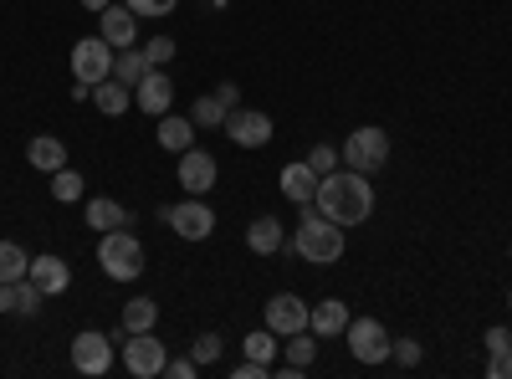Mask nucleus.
<instances>
[{"mask_svg": "<svg viewBox=\"0 0 512 379\" xmlns=\"http://www.w3.org/2000/svg\"><path fill=\"white\" fill-rule=\"evenodd\" d=\"M144 57H149V67L175 62V36H154V41H144Z\"/></svg>", "mask_w": 512, "mask_h": 379, "instance_id": "33", "label": "nucleus"}, {"mask_svg": "<svg viewBox=\"0 0 512 379\" xmlns=\"http://www.w3.org/2000/svg\"><path fill=\"white\" fill-rule=\"evenodd\" d=\"M82 6H88V11H103V6H113V0H82Z\"/></svg>", "mask_w": 512, "mask_h": 379, "instance_id": "40", "label": "nucleus"}, {"mask_svg": "<svg viewBox=\"0 0 512 379\" xmlns=\"http://www.w3.org/2000/svg\"><path fill=\"white\" fill-rule=\"evenodd\" d=\"M164 364H169V349L154 339V328L128 333V339H123V369L134 374V379H159Z\"/></svg>", "mask_w": 512, "mask_h": 379, "instance_id": "5", "label": "nucleus"}, {"mask_svg": "<svg viewBox=\"0 0 512 379\" xmlns=\"http://www.w3.org/2000/svg\"><path fill=\"white\" fill-rule=\"evenodd\" d=\"M31 272V257L16 246V241H0V282H21Z\"/></svg>", "mask_w": 512, "mask_h": 379, "instance_id": "27", "label": "nucleus"}, {"mask_svg": "<svg viewBox=\"0 0 512 379\" xmlns=\"http://www.w3.org/2000/svg\"><path fill=\"white\" fill-rule=\"evenodd\" d=\"M144 77H149V57H144L139 47L113 52V82H123V88H139Z\"/></svg>", "mask_w": 512, "mask_h": 379, "instance_id": "23", "label": "nucleus"}, {"mask_svg": "<svg viewBox=\"0 0 512 379\" xmlns=\"http://www.w3.org/2000/svg\"><path fill=\"white\" fill-rule=\"evenodd\" d=\"M159 323V303H149V298H134L123 308V328L128 333H144V328H154Z\"/></svg>", "mask_w": 512, "mask_h": 379, "instance_id": "28", "label": "nucleus"}, {"mask_svg": "<svg viewBox=\"0 0 512 379\" xmlns=\"http://www.w3.org/2000/svg\"><path fill=\"white\" fill-rule=\"evenodd\" d=\"M98 36L108 41L113 52L134 47V36H139V16L128 11V6H103V11H98Z\"/></svg>", "mask_w": 512, "mask_h": 379, "instance_id": "14", "label": "nucleus"}, {"mask_svg": "<svg viewBox=\"0 0 512 379\" xmlns=\"http://www.w3.org/2000/svg\"><path fill=\"white\" fill-rule=\"evenodd\" d=\"M154 139H159V149H169V154L195 149V118H190V113H164Z\"/></svg>", "mask_w": 512, "mask_h": 379, "instance_id": "17", "label": "nucleus"}, {"mask_svg": "<svg viewBox=\"0 0 512 379\" xmlns=\"http://www.w3.org/2000/svg\"><path fill=\"white\" fill-rule=\"evenodd\" d=\"M277 333L272 328H262V333H246V359H256V364H272L277 359Z\"/></svg>", "mask_w": 512, "mask_h": 379, "instance_id": "29", "label": "nucleus"}, {"mask_svg": "<svg viewBox=\"0 0 512 379\" xmlns=\"http://www.w3.org/2000/svg\"><path fill=\"white\" fill-rule=\"evenodd\" d=\"M134 108L149 113V118H164L169 108H175V82H169L164 67H149V77L134 88Z\"/></svg>", "mask_w": 512, "mask_h": 379, "instance_id": "12", "label": "nucleus"}, {"mask_svg": "<svg viewBox=\"0 0 512 379\" xmlns=\"http://www.w3.org/2000/svg\"><path fill=\"white\" fill-rule=\"evenodd\" d=\"M26 159H31V170L57 175V170H67V144H62L57 134H36V139L26 144Z\"/></svg>", "mask_w": 512, "mask_h": 379, "instance_id": "18", "label": "nucleus"}, {"mask_svg": "<svg viewBox=\"0 0 512 379\" xmlns=\"http://www.w3.org/2000/svg\"><path fill=\"white\" fill-rule=\"evenodd\" d=\"M52 200H62V205L82 200V175L72 170V164H67V170H57V175H52Z\"/></svg>", "mask_w": 512, "mask_h": 379, "instance_id": "30", "label": "nucleus"}, {"mask_svg": "<svg viewBox=\"0 0 512 379\" xmlns=\"http://www.w3.org/2000/svg\"><path fill=\"white\" fill-rule=\"evenodd\" d=\"M216 180H221L216 154H205V149H185V154H180V185H185L190 195L216 190Z\"/></svg>", "mask_w": 512, "mask_h": 379, "instance_id": "13", "label": "nucleus"}, {"mask_svg": "<svg viewBox=\"0 0 512 379\" xmlns=\"http://www.w3.org/2000/svg\"><path fill=\"white\" fill-rule=\"evenodd\" d=\"M507 344H512V328H487V354H497Z\"/></svg>", "mask_w": 512, "mask_h": 379, "instance_id": "38", "label": "nucleus"}, {"mask_svg": "<svg viewBox=\"0 0 512 379\" xmlns=\"http://www.w3.org/2000/svg\"><path fill=\"white\" fill-rule=\"evenodd\" d=\"M313 205L323 210L328 221H338V226H364L369 216H374V185L359 175V170H333V175H323L318 180V195H313Z\"/></svg>", "mask_w": 512, "mask_h": 379, "instance_id": "1", "label": "nucleus"}, {"mask_svg": "<svg viewBox=\"0 0 512 379\" xmlns=\"http://www.w3.org/2000/svg\"><path fill=\"white\" fill-rule=\"evenodd\" d=\"M487 379H512V344L497 349V354L487 359Z\"/></svg>", "mask_w": 512, "mask_h": 379, "instance_id": "36", "label": "nucleus"}, {"mask_svg": "<svg viewBox=\"0 0 512 379\" xmlns=\"http://www.w3.org/2000/svg\"><path fill=\"white\" fill-rule=\"evenodd\" d=\"M93 103H98V113H108V118H118V113H128V103H134V88H123V82H113V77H103L98 88H93Z\"/></svg>", "mask_w": 512, "mask_h": 379, "instance_id": "25", "label": "nucleus"}, {"mask_svg": "<svg viewBox=\"0 0 512 379\" xmlns=\"http://www.w3.org/2000/svg\"><path fill=\"white\" fill-rule=\"evenodd\" d=\"M98 262H103V272H108L113 282H134V277L144 272V246H139V236L128 231V226L103 231V241H98Z\"/></svg>", "mask_w": 512, "mask_h": 379, "instance_id": "3", "label": "nucleus"}, {"mask_svg": "<svg viewBox=\"0 0 512 379\" xmlns=\"http://www.w3.org/2000/svg\"><path fill=\"white\" fill-rule=\"evenodd\" d=\"M180 0H128V11H134L139 21H159V16H175Z\"/></svg>", "mask_w": 512, "mask_h": 379, "instance_id": "31", "label": "nucleus"}, {"mask_svg": "<svg viewBox=\"0 0 512 379\" xmlns=\"http://www.w3.org/2000/svg\"><path fill=\"white\" fill-rule=\"evenodd\" d=\"M282 251H292V257H303L313 267H333V262H344V226L328 221L318 205H303V226H297L292 241H282Z\"/></svg>", "mask_w": 512, "mask_h": 379, "instance_id": "2", "label": "nucleus"}, {"mask_svg": "<svg viewBox=\"0 0 512 379\" xmlns=\"http://www.w3.org/2000/svg\"><path fill=\"white\" fill-rule=\"evenodd\" d=\"M318 170H313V164L303 159V164H287V170H282V195L287 200H297V205H313V195H318Z\"/></svg>", "mask_w": 512, "mask_h": 379, "instance_id": "20", "label": "nucleus"}, {"mask_svg": "<svg viewBox=\"0 0 512 379\" xmlns=\"http://www.w3.org/2000/svg\"><path fill=\"white\" fill-rule=\"evenodd\" d=\"M72 77L88 82V88H98L103 77H113V47L103 36H82L72 47Z\"/></svg>", "mask_w": 512, "mask_h": 379, "instance_id": "8", "label": "nucleus"}, {"mask_svg": "<svg viewBox=\"0 0 512 379\" xmlns=\"http://www.w3.org/2000/svg\"><path fill=\"white\" fill-rule=\"evenodd\" d=\"M221 349H226V344H221V333H200L195 349H190V359L205 369V364H216V359H221Z\"/></svg>", "mask_w": 512, "mask_h": 379, "instance_id": "32", "label": "nucleus"}, {"mask_svg": "<svg viewBox=\"0 0 512 379\" xmlns=\"http://www.w3.org/2000/svg\"><path fill=\"white\" fill-rule=\"evenodd\" d=\"M308 164H313L318 175H333V170H338V149H333V144H313V149H308Z\"/></svg>", "mask_w": 512, "mask_h": 379, "instance_id": "34", "label": "nucleus"}, {"mask_svg": "<svg viewBox=\"0 0 512 379\" xmlns=\"http://www.w3.org/2000/svg\"><path fill=\"white\" fill-rule=\"evenodd\" d=\"M26 277L41 287V298H62V292L72 287V267L62 257H52V251H47V257H31V272Z\"/></svg>", "mask_w": 512, "mask_h": 379, "instance_id": "15", "label": "nucleus"}, {"mask_svg": "<svg viewBox=\"0 0 512 379\" xmlns=\"http://www.w3.org/2000/svg\"><path fill=\"white\" fill-rule=\"evenodd\" d=\"M88 226L103 236V231H118V226H128V210L118 205V200H108V195H93L88 200Z\"/></svg>", "mask_w": 512, "mask_h": 379, "instance_id": "24", "label": "nucleus"}, {"mask_svg": "<svg viewBox=\"0 0 512 379\" xmlns=\"http://www.w3.org/2000/svg\"><path fill=\"white\" fill-rule=\"evenodd\" d=\"M507 303H512V292H507Z\"/></svg>", "mask_w": 512, "mask_h": 379, "instance_id": "41", "label": "nucleus"}, {"mask_svg": "<svg viewBox=\"0 0 512 379\" xmlns=\"http://www.w3.org/2000/svg\"><path fill=\"white\" fill-rule=\"evenodd\" d=\"M287 364H282V374H303L308 364H313V354H318V333L313 328H303V333H287Z\"/></svg>", "mask_w": 512, "mask_h": 379, "instance_id": "22", "label": "nucleus"}, {"mask_svg": "<svg viewBox=\"0 0 512 379\" xmlns=\"http://www.w3.org/2000/svg\"><path fill=\"white\" fill-rule=\"evenodd\" d=\"M159 221L175 231L180 241H205L210 231H216V210H210V205L195 195V200H185V205H164Z\"/></svg>", "mask_w": 512, "mask_h": 379, "instance_id": "6", "label": "nucleus"}, {"mask_svg": "<svg viewBox=\"0 0 512 379\" xmlns=\"http://www.w3.org/2000/svg\"><path fill=\"white\" fill-rule=\"evenodd\" d=\"M420 354H425V349H420V339H395V344H390V359H400L405 369H415V364H420Z\"/></svg>", "mask_w": 512, "mask_h": 379, "instance_id": "35", "label": "nucleus"}, {"mask_svg": "<svg viewBox=\"0 0 512 379\" xmlns=\"http://www.w3.org/2000/svg\"><path fill=\"white\" fill-rule=\"evenodd\" d=\"M349 303H338V298H323V303H313L308 308V328L318 333V339H338V333L349 328Z\"/></svg>", "mask_w": 512, "mask_h": 379, "instance_id": "16", "label": "nucleus"}, {"mask_svg": "<svg viewBox=\"0 0 512 379\" xmlns=\"http://www.w3.org/2000/svg\"><path fill=\"white\" fill-rule=\"evenodd\" d=\"M216 98H221L226 108H236V98H241V93H236V82H221V88H216Z\"/></svg>", "mask_w": 512, "mask_h": 379, "instance_id": "39", "label": "nucleus"}, {"mask_svg": "<svg viewBox=\"0 0 512 379\" xmlns=\"http://www.w3.org/2000/svg\"><path fill=\"white\" fill-rule=\"evenodd\" d=\"M308 308L297 292H277V298H267V328L277 333V339H287V333H303L308 328Z\"/></svg>", "mask_w": 512, "mask_h": 379, "instance_id": "11", "label": "nucleus"}, {"mask_svg": "<svg viewBox=\"0 0 512 379\" xmlns=\"http://www.w3.org/2000/svg\"><path fill=\"white\" fill-rule=\"evenodd\" d=\"M226 134H231V144H241V149H267V144H272V118L256 113V108H231Z\"/></svg>", "mask_w": 512, "mask_h": 379, "instance_id": "10", "label": "nucleus"}, {"mask_svg": "<svg viewBox=\"0 0 512 379\" xmlns=\"http://www.w3.org/2000/svg\"><path fill=\"white\" fill-rule=\"evenodd\" d=\"M190 118H195V129H226V118H231V108L210 93V98H195V108H190Z\"/></svg>", "mask_w": 512, "mask_h": 379, "instance_id": "26", "label": "nucleus"}, {"mask_svg": "<svg viewBox=\"0 0 512 379\" xmlns=\"http://www.w3.org/2000/svg\"><path fill=\"white\" fill-rule=\"evenodd\" d=\"M164 374H169V379H195V374H200V364L185 354V359H169V364H164Z\"/></svg>", "mask_w": 512, "mask_h": 379, "instance_id": "37", "label": "nucleus"}, {"mask_svg": "<svg viewBox=\"0 0 512 379\" xmlns=\"http://www.w3.org/2000/svg\"><path fill=\"white\" fill-rule=\"evenodd\" d=\"M72 369L77 374H108L113 369V339H108V333H77V339H72Z\"/></svg>", "mask_w": 512, "mask_h": 379, "instance_id": "9", "label": "nucleus"}, {"mask_svg": "<svg viewBox=\"0 0 512 379\" xmlns=\"http://www.w3.org/2000/svg\"><path fill=\"white\" fill-rule=\"evenodd\" d=\"M282 221L277 216H256L251 226H246V246L256 251V257H272V251H282Z\"/></svg>", "mask_w": 512, "mask_h": 379, "instance_id": "21", "label": "nucleus"}, {"mask_svg": "<svg viewBox=\"0 0 512 379\" xmlns=\"http://www.w3.org/2000/svg\"><path fill=\"white\" fill-rule=\"evenodd\" d=\"M344 339H349V354H354L359 364H384V359H390V344H395L390 333H384L379 318H349Z\"/></svg>", "mask_w": 512, "mask_h": 379, "instance_id": "7", "label": "nucleus"}, {"mask_svg": "<svg viewBox=\"0 0 512 379\" xmlns=\"http://www.w3.org/2000/svg\"><path fill=\"white\" fill-rule=\"evenodd\" d=\"M41 308V287L31 282V277H21V282H0V313H21V318H31Z\"/></svg>", "mask_w": 512, "mask_h": 379, "instance_id": "19", "label": "nucleus"}, {"mask_svg": "<svg viewBox=\"0 0 512 379\" xmlns=\"http://www.w3.org/2000/svg\"><path fill=\"white\" fill-rule=\"evenodd\" d=\"M384 159H390V134L374 129V123H364V129H354L344 139V164H349V170L374 175V170H384Z\"/></svg>", "mask_w": 512, "mask_h": 379, "instance_id": "4", "label": "nucleus"}]
</instances>
